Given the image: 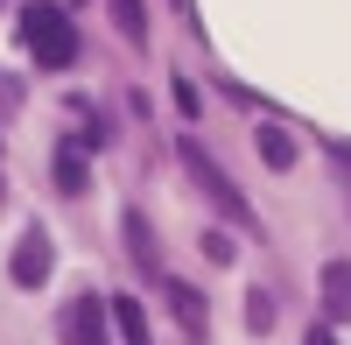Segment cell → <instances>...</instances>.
I'll list each match as a JSON object with an SVG mask.
<instances>
[{"mask_svg": "<svg viewBox=\"0 0 351 345\" xmlns=\"http://www.w3.org/2000/svg\"><path fill=\"white\" fill-rule=\"evenodd\" d=\"M21 49L36 56L43 71H71L77 64V28H71V14L56 8V0H28V8H21Z\"/></svg>", "mask_w": 351, "mask_h": 345, "instance_id": "cell-1", "label": "cell"}, {"mask_svg": "<svg viewBox=\"0 0 351 345\" xmlns=\"http://www.w3.org/2000/svg\"><path fill=\"white\" fill-rule=\"evenodd\" d=\"M176 155H183V169H190V183H197L204 197H211V205H218V212H225L232 225H246V233H253V205H246L239 190H232V177H225V169H218L211 155H204L197 141H183V148H176Z\"/></svg>", "mask_w": 351, "mask_h": 345, "instance_id": "cell-2", "label": "cell"}, {"mask_svg": "<svg viewBox=\"0 0 351 345\" xmlns=\"http://www.w3.org/2000/svg\"><path fill=\"white\" fill-rule=\"evenodd\" d=\"M112 303L106 296H71L64 303V318H56V338H64V345H106L112 331Z\"/></svg>", "mask_w": 351, "mask_h": 345, "instance_id": "cell-3", "label": "cell"}, {"mask_svg": "<svg viewBox=\"0 0 351 345\" xmlns=\"http://www.w3.org/2000/svg\"><path fill=\"white\" fill-rule=\"evenodd\" d=\"M49 261H56V247H49V233H43V225H28V233L14 240V261H8V275H14V289H43V282H49Z\"/></svg>", "mask_w": 351, "mask_h": 345, "instance_id": "cell-4", "label": "cell"}, {"mask_svg": "<svg viewBox=\"0 0 351 345\" xmlns=\"http://www.w3.org/2000/svg\"><path fill=\"white\" fill-rule=\"evenodd\" d=\"M324 318H351V261H330L324 268Z\"/></svg>", "mask_w": 351, "mask_h": 345, "instance_id": "cell-5", "label": "cell"}, {"mask_svg": "<svg viewBox=\"0 0 351 345\" xmlns=\"http://www.w3.org/2000/svg\"><path fill=\"white\" fill-rule=\"evenodd\" d=\"M253 148H260V162H267V169H295V134H288V127H260Z\"/></svg>", "mask_w": 351, "mask_h": 345, "instance_id": "cell-6", "label": "cell"}, {"mask_svg": "<svg viewBox=\"0 0 351 345\" xmlns=\"http://www.w3.org/2000/svg\"><path fill=\"white\" fill-rule=\"evenodd\" d=\"M84 183H92V169H84V148H77V141H64V148H56V190H84Z\"/></svg>", "mask_w": 351, "mask_h": 345, "instance_id": "cell-7", "label": "cell"}, {"mask_svg": "<svg viewBox=\"0 0 351 345\" xmlns=\"http://www.w3.org/2000/svg\"><path fill=\"white\" fill-rule=\"evenodd\" d=\"M127 247H134V261L148 268L155 282H169V275H162V254H155V240H148V219H141V212H127Z\"/></svg>", "mask_w": 351, "mask_h": 345, "instance_id": "cell-8", "label": "cell"}, {"mask_svg": "<svg viewBox=\"0 0 351 345\" xmlns=\"http://www.w3.org/2000/svg\"><path fill=\"white\" fill-rule=\"evenodd\" d=\"M112 28H120L127 43H148V8H141V0H112Z\"/></svg>", "mask_w": 351, "mask_h": 345, "instance_id": "cell-9", "label": "cell"}, {"mask_svg": "<svg viewBox=\"0 0 351 345\" xmlns=\"http://www.w3.org/2000/svg\"><path fill=\"white\" fill-rule=\"evenodd\" d=\"M112 324L127 331V345H148V318H141V303H134V296H120V303H112Z\"/></svg>", "mask_w": 351, "mask_h": 345, "instance_id": "cell-10", "label": "cell"}, {"mask_svg": "<svg viewBox=\"0 0 351 345\" xmlns=\"http://www.w3.org/2000/svg\"><path fill=\"white\" fill-rule=\"evenodd\" d=\"M169 303H176V318H183L190 331H204V296H197V289H183V282H169Z\"/></svg>", "mask_w": 351, "mask_h": 345, "instance_id": "cell-11", "label": "cell"}, {"mask_svg": "<svg viewBox=\"0 0 351 345\" xmlns=\"http://www.w3.org/2000/svg\"><path fill=\"white\" fill-rule=\"evenodd\" d=\"M246 324H253V331H267V324H274V296H267V289H253V296H246Z\"/></svg>", "mask_w": 351, "mask_h": 345, "instance_id": "cell-12", "label": "cell"}, {"mask_svg": "<svg viewBox=\"0 0 351 345\" xmlns=\"http://www.w3.org/2000/svg\"><path fill=\"white\" fill-rule=\"evenodd\" d=\"M204 254H211V261H232V233H204Z\"/></svg>", "mask_w": 351, "mask_h": 345, "instance_id": "cell-13", "label": "cell"}, {"mask_svg": "<svg viewBox=\"0 0 351 345\" xmlns=\"http://www.w3.org/2000/svg\"><path fill=\"white\" fill-rule=\"evenodd\" d=\"M302 345H337V338H330V331H324V324H316V331H309V338H302Z\"/></svg>", "mask_w": 351, "mask_h": 345, "instance_id": "cell-14", "label": "cell"}, {"mask_svg": "<svg viewBox=\"0 0 351 345\" xmlns=\"http://www.w3.org/2000/svg\"><path fill=\"white\" fill-rule=\"evenodd\" d=\"M0 197H8V177H0Z\"/></svg>", "mask_w": 351, "mask_h": 345, "instance_id": "cell-15", "label": "cell"}]
</instances>
